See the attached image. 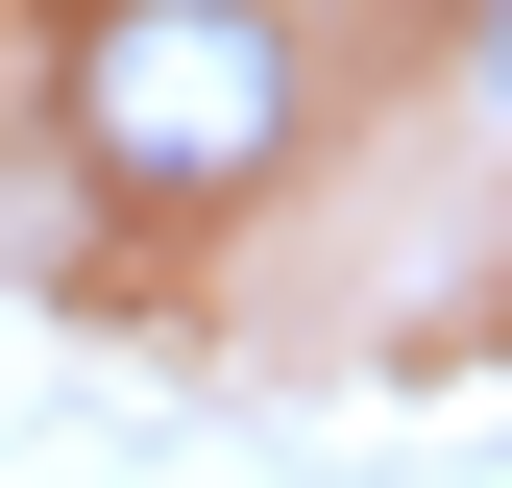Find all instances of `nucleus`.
<instances>
[{"instance_id": "f257e3e1", "label": "nucleus", "mask_w": 512, "mask_h": 488, "mask_svg": "<svg viewBox=\"0 0 512 488\" xmlns=\"http://www.w3.org/2000/svg\"><path fill=\"white\" fill-rule=\"evenodd\" d=\"M49 147L122 220H244V196L317 171V49H293V0H74Z\"/></svg>"}, {"instance_id": "f03ea898", "label": "nucleus", "mask_w": 512, "mask_h": 488, "mask_svg": "<svg viewBox=\"0 0 512 488\" xmlns=\"http://www.w3.org/2000/svg\"><path fill=\"white\" fill-rule=\"evenodd\" d=\"M464 74H488V98H512V0H464Z\"/></svg>"}]
</instances>
